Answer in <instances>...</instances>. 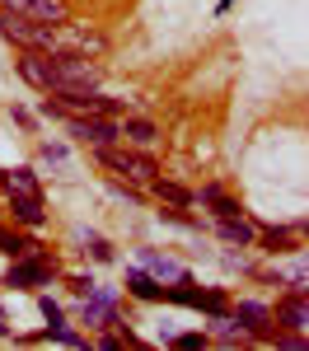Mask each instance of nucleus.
Returning a JSON list of instances; mask_svg holds the SVG:
<instances>
[{
    "mask_svg": "<svg viewBox=\"0 0 309 351\" xmlns=\"http://www.w3.org/2000/svg\"><path fill=\"white\" fill-rule=\"evenodd\" d=\"M234 324L244 328V332H253V337H272V309L244 300V304H234Z\"/></svg>",
    "mask_w": 309,
    "mask_h": 351,
    "instance_id": "0eeeda50",
    "label": "nucleus"
},
{
    "mask_svg": "<svg viewBox=\"0 0 309 351\" xmlns=\"http://www.w3.org/2000/svg\"><path fill=\"white\" fill-rule=\"evenodd\" d=\"M47 61H52V89H47V94L94 89V84H99V66L80 52H47Z\"/></svg>",
    "mask_w": 309,
    "mask_h": 351,
    "instance_id": "f03ea898",
    "label": "nucleus"
},
{
    "mask_svg": "<svg viewBox=\"0 0 309 351\" xmlns=\"http://www.w3.org/2000/svg\"><path fill=\"white\" fill-rule=\"evenodd\" d=\"M0 253H5V258H24V253H33V243L19 239V234H10V230H0Z\"/></svg>",
    "mask_w": 309,
    "mask_h": 351,
    "instance_id": "a211bd4d",
    "label": "nucleus"
},
{
    "mask_svg": "<svg viewBox=\"0 0 309 351\" xmlns=\"http://www.w3.org/2000/svg\"><path fill=\"white\" fill-rule=\"evenodd\" d=\"M258 239L267 243L272 253H286V248H291V230H281V225H267V230H258Z\"/></svg>",
    "mask_w": 309,
    "mask_h": 351,
    "instance_id": "f3484780",
    "label": "nucleus"
},
{
    "mask_svg": "<svg viewBox=\"0 0 309 351\" xmlns=\"http://www.w3.org/2000/svg\"><path fill=\"white\" fill-rule=\"evenodd\" d=\"M71 286H75V291H80V295H84V291H89V286H94V281H89V276H84V271H75V276H71Z\"/></svg>",
    "mask_w": 309,
    "mask_h": 351,
    "instance_id": "393cba45",
    "label": "nucleus"
},
{
    "mask_svg": "<svg viewBox=\"0 0 309 351\" xmlns=\"http://www.w3.org/2000/svg\"><path fill=\"white\" fill-rule=\"evenodd\" d=\"M201 202H206L216 216H239V202H230L221 188H201Z\"/></svg>",
    "mask_w": 309,
    "mask_h": 351,
    "instance_id": "dca6fc26",
    "label": "nucleus"
},
{
    "mask_svg": "<svg viewBox=\"0 0 309 351\" xmlns=\"http://www.w3.org/2000/svg\"><path fill=\"white\" fill-rule=\"evenodd\" d=\"M0 332H10V324H5V309H0Z\"/></svg>",
    "mask_w": 309,
    "mask_h": 351,
    "instance_id": "a878e982",
    "label": "nucleus"
},
{
    "mask_svg": "<svg viewBox=\"0 0 309 351\" xmlns=\"http://www.w3.org/2000/svg\"><path fill=\"white\" fill-rule=\"evenodd\" d=\"M56 263L52 258H14V267L5 271V286H14V291H33V286H47L52 281Z\"/></svg>",
    "mask_w": 309,
    "mask_h": 351,
    "instance_id": "423d86ee",
    "label": "nucleus"
},
{
    "mask_svg": "<svg viewBox=\"0 0 309 351\" xmlns=\"http://www.w3.org/2000/svg\"><path fill=\"white\" fill-rule=\"evenodd\" d=\"M127 291H132L136 300H164V286H160L150 271H140V267L127 271Z\"/></svg>",
    "mask_w": 309,
    "mask_h": 351,
    "instance_id": "f8f14e48",
    "label": "nucleus"
},
{
    "mask_svg": "<svg viewBox=\"0 0 309 351\" xmlns=\"http://www.w3.org/2000/svg\"><path fill=\"white\" fill-rule=\"evenodd\" d=\"M5 183H10V192H38V178H33V169H14Z\"/></svg>",
    "mask_w": 309,
    "mask_h": 351,
    "instance_id": "aec40b11",
    "label": "nucleus"
},
{
    "mask_svg": "<svg viewBox=\"0 0 309 351\" xmlns=\"http://www.w3.org/2000/svg\"><path fill=\"white\" fill-rule=\"evenodd\" d=\"M277 328H286V332H305V328H309L305 291H291V295L277 304Z\"/></svg>",
    "mask_w": 309,
    "mask_h": 351,
    "instance_id": "6e6552de",
    "label": "nucleus"
},
{
    "mask_svg": "<svg viewBox=\"0 0 309 351\" xmlns=\"http://www.w3.org/2000/svg\"><path fill=\"white\" fill-rule=\"evenodd\" d=\"M38 309H42V319H47L52 328H61V304H56L52 295H42V300H38Z\"/></svg>",
    "mask_w": 309,
    "mask_h": 351,
    "instance_id": "5701e85b",
    "label": "nucleus"
},
{
    "mask_svg": "<svg viewBox=\"0 0 309 351\" xmlns=\"http://www.w3.org/2000/svg\"><path fill=\"white\" fill-rule=\"evenodd\" d=\"M169 342H173V347H183V351H201V347H206V337H201V332H178V337H169Z\"/></svg>",
    "mask_w": 309,
    "mask_h": 351,
    "instance_id": "4be33fe9",
    "label": "nucleus"
},
{
    "mask_svg": "<svg viewBox=\"0 0 309 351\" xmlns=\"http://www.w3.org/2000/svg\"><path fill=\"white\" fill-rule=\"evenodd\" d=\"M221 239H225V243H239V248H244V243L258 239V230H253L249 220H244V211H239V216H221Z\"/></svg>",
    "mask_w": 309,
    "mask_h": 351,
    "instance_id": "9b49d317",
    "label": "nucleus"
},
{
    "mask_svg": "<svg viewBox=\"0 0 309 351\" xmlns=\"http://www.w3.org/2000/svg\"><path fill=\"white\" fill-rule=\"evenodd\" d=\"M0 33H5L10 43H19L24 52H52L56 47L52 24L33 19V14H24V10H14V5H0Z\"/></svg>",
    "mask_w": 309,
    "mask_h": 351,
    "instance_id": "f257e3e1",
    "label": "nucleus"
},
{
    "mask_svg": "<svg viewBox=\"0 0 309 351\" xmlns=\"http://www.w3.org/2000/svg\"><path fill=\"white\" fill-rule=\"evenodd\" d=\"M197 309H206V314L216 319V314L230 309V300H225V291H201V295H197Z\"/></svg>",
    "mask_w": 309,
    "mask_h": 351,
    "instance_id": "6ab92c4d",
    "label": "nucleus"
},
{
    "mask_svg": "<svg viewBox=\"0 0 309 351\" xmlns=\"http://www.w3.org/2000/svg\"><path fill=\"white\" fill-rule=\"evenodd\" d=\"M42 160H52V164H61V160H66V150H61V145H42Z\"/></svg>",
    "mask_w": 309,
    "mask_h": 351,
    "instance_id": "b1692460",
    "label": "nucleus"
},
{
    "mask_svg": "<svg viewBox=\"0 0 309 351\" xmlns=\"http://www.w3.org/2000/svg\"><path fill=\"white\" fill-rule=\"evenodd\" d=\"M19 75H24L33 89H52V61H47V52H24L19 56Z\"/></svg>",
    "mask_w": 309,
    "mask_h": 351,
    "instance_id": "1a4fd4ad",
    "label": "nucleus"
},
{
    "mask_svg": "<svg viewBox=\"0 0 309 351\" xmlns=\"http://www.w3.org/2000/svg\"><path fill=\"white\" fill-rule=\"evenodd\" d=\"M122 136H127V141H136V145H155V122H145V117H132V122H127V127H122Z\"/></svg>",
    "mask_w": 309,
    "mask_h": 351,
    "instance_id": "2eb2a0df",
    "label": "nucleus"
},
{
    "mask_svg": "<svg viewBox=\"0 0 309 351\" xmlns=\"http://www.w3.org/2000/svg\"><path fill=\"white\" fill-rule=\"evenodd\" d=\"M140 263H145V267H150V276H169V281H173V276H178V263H173V258H164V253H155V248H145V253H140Z\"/></svg>",
    "mask_w": 309,
    "mask_h": 351,
    "instance_id": "4468645a",
    "label": "nucleus"
},
{
    "mask_svg": "<svg viewBox=\"0 0 309 351\" xmlns=\"http://www.w3.org/2000/svg\"><path fill=\"white\" fill-rule=\"evenodd\" d=\"M61 122H66V132L75 136V141H84L89 150L122 141V127H117L112 117H103V112H61Z\"/></svg>",
    "mask_w": 309,
    "mask_h": 351,
    "instance_id": "20e7f679",
    "label": "nucleus"
},
{
    "mask_svg": "<svg viewBox=\"0 0 309 351\" xmlns=\"http://www.w3.org/2000/svg\"><path fill=\"white\" fill-rule=\"evenodd\" d=\"M94 160L112 169V173H122V178H132V183H150L155 173H160V164L150 160V155H136V150H122L117 141L112 145H94Z\"/></svg>",
    "mask_w": 309,
    "mask_h": 351,
    "instance_id": "7ed1b4c3",
    "label": "nucleus"
},
{
    "mask_svg": "<svg viewBox=\"0 0 309 351\" xmlns=\"http://www.w3.org/2000/svg\"><path fill=\"white\" fill-rule=\"evenodd\" d=\"M10 211L24 225H42V192H10Z\"/></svg>",
    "mask_w": 309,
    "mask_h": 351,
    "instance_id": "9d476101",
    "label": "nucleus"
},
{
    "mask_svg": "<svg viewBox=\"0 0 309 351\" xmlns=\"http://www.w3.org/2000/svg\"><path fill=\"white\" fill-rule=\"evenodd\" d=\"M0 183H5V173H0Z\"/></svg>",
    "mask_w": 309,
    "mask_h": 351,
    "instance_id": "bb28decb",
    "label": "nucleus"
},
{
    "mask_svg": "<svg viewBox=\"0 0 309 351\" xmlns=\"http://www.w3.org/2000/svg\"><path fill=\"white\" fill-rule=\"evenodd\" d=\"M52 33H56V47L52 52H80V56H99L108 43H103V33L99 28H80V24H52Z\"/></svg>",
    "mask_w": 309,
    "mask_h": 351,
    "instance_id": "39448f33",
    "label": "nucleus"
},
{
    "mask_svg": "<svg viewBox=\"0 0 309 351\" xmlns=\"http://www.w3.org/2000/svg\"><path fill=\"white\" fill-rule=\"evenodd\" d=\"M150 188H155V197H160V202H169V206H193V202H197L188 188H178V183H164L160 173L150 178Z\"/></svg>",
    "mask_w": 309,
    "mask_h": 351,
    "instance_id": "ddd939ff",
    "label": "nucleus"
},
{
    "mask_svg": "<svg viewBox=\"0 0 309 351\" xmlns=\"http://www.w3.org/2000/svg\"><path fill=\"white\" fill-rule=\"evenodd\" d=\"M94 263H112V248H108V239H99V234H89V248H84Z\"/></svg>",
    "mask_w": 309,
    "mask_h": 351,
    "instance_id": "412c9836",
    "label": "nucleus"
}]
</instances>
